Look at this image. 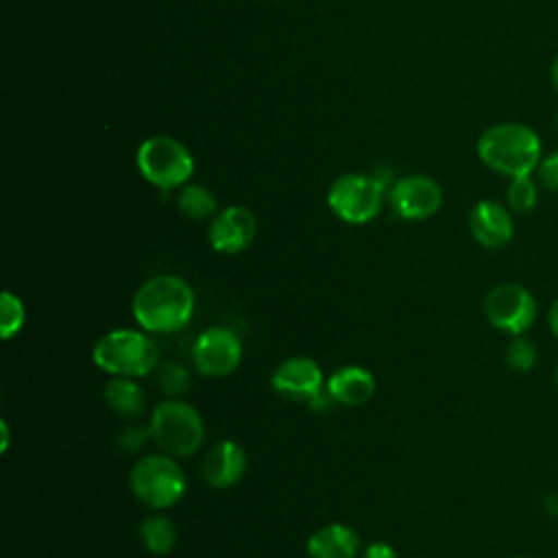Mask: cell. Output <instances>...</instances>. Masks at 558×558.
Listing matches in <instances>:
<instances>
[{"mask_svg":"<svg viewBox=\"0 0 558 558\" xmlns=\"http://www.w3.org/2000/svg\"><path fill=\"white\" fill-rule=\"evenodd\" d=\"M94 364L111 377H146L159 366V349L144 329H111L92 349Z\"/></svg>","mask_w":558,"mask_h":558,"instance_id":"obj_3","label":"cell"},{"mask_svg":"<svg viewBox=\"0 0 558 558\" xmlns=\"http://www.w3.org/2000/svg\"><path fill=\"white\" fill-rule=\"evenodd\" d=\"M129 486L135 499L144 506L166 510L181 501L187 488V480L174 456L161 451L148 453L131 466Z\"/></svg>","mask_w":558,"mask_h":558,"instance_id":"obj_5","label":"cell"},{"mask_svg":"<svg viewBox=\"0 0 558 558\" xmlns=\"http://www.w3.org/2000/svg\"><path fill=\"white\" fill-rule=\"evenodd\" d=\"M506 201L510 211L514 214H530L538 203V190L532 177H514L508 183Z\"/></svg>","mask_w":558,"mask_h":558,"instance_id":"obj_22","label":"cell"},{"mask_svg":"<svg viewBox=\"0 0 558 558\" xmlns=\"http://www.w3.org/2000/svg\"><path fill=\"white\" fill-rule=\"evenodd\" d=\"M543 508H545L549 514L558 517V493H547V495L543 497Z\"/></svg>","mask_w":558,"mask_h":558,"instance_id":"obj_27","label":"cell"},{"mask_svg":"<svg viewBox=\"0 0 558 558\" xmlns=\"http://www.w3.org/2000/svg\"><path fill=\"white\" fill-rule=\"evenodd\" d=\"M508 558H525V556H508Z\"/></svg>","mask_w":558,"mask_h":558,"instance_id":"obj_32","label":"cell"},{"mask_svg":"<svg viewBox=\"0 0 558 558\" xmlns=\"http://www.w3.org/2000/svg\"><path fill=\"white\" fill-rule=\"evenodd\" d=\"M556 126H558V113H556Z\"/></svg>","mask_w":558,"mask_h":558,"instance_id":"obj_33","label":"cell"},{"mask_svg":"<svg viewBox=\"0 0 558 558\" xmlns=\"http://www.w3.org/2000/svg\"><path fill=\"white\" fill-rule=\"evenodd\" d=\"M196 296L192 286L177 275H157L144 281L131 301L140 329L148 333H174L194 316Z\"/></svg>","mask_w":558,"mask_h":558,"instance_id":"obj_1","label":"cell"},{"mask_svg":"<svg viewBox=\"0 0 558 558\" xmlns=\"http://www.w3.org/2000/svg\"><path fill=\"white\" fill-rule=\"evenodd\" d=\"M310 558H355L360 551V536L344 523H327L307 538Z\"/></svg>","mask_w":558,"mask_h":558,"instance_id":"obj_16","label":"cell"},{"mask_svg":"<svg viewBox=\"0 0 558 558\" xmlns=\"http://www.w3.org/2000/svg\"><path fill=\"white\" fill-rule=\"evenodd\" d=\"M246 471V451L240 442L218 440L203 460V477L214 488H229L240 482Z\"/></svg>","mask_w":558,"mask_h":558,"instance_id":"obj_14","label":"cell"},{"mask_svg":"<svg viewBox=\"0 0 558 558\" xmlns=\"http://www.w3.org/2000/svg\"><path fill=\"white\" fill-rule=\"evenodd\" d=\"M477 157L484 166L508 179L530 177L543 159V144L532 126L501 122L480 135Z\"/></svg>","mask_w":558,"mask_h":558,"instance_id":"obj_2","label":"cell"},{"mask_svg":"<svg viewBox=\"0 0 558 558\" xmlns=\"http://www.w3.org/2000/svg\"><path fill=\"white\" fill-rule=\"evenodd\" d=\"M536 170H538L541 183H543L547 190L558 192V150H554V153H549L547 157H543Z\"/></svg>","mask_w":558,"mask_h":558,"instance_id":"obj_25","label":"cell"},{"mask_svg":"<svg viewBox=\"0 0 558 558\" xmlns=\"http://www.w3.org/2000/svg\"><path fill=\"white\" fill-rule=\"evenodd\" d=\"M390 205L403 220H425L442 205L440 185L427 174H408L390 187Z\"/></svg>","mask_w":558,"mask_h":558,"instance_id":"obj_11","label":"cell"},{"mask_svg":"<svg viewBox=\"0 0 558 558\" xmlns=\"http://www.w3.org/2000/svg\"><path fill=\"white\" fill-rule=\"evenodd\" d=\"M242 342L229 327H209L192 344L194 368L205 377H225L238 368Z\"/></svg>","mask_w":558,"mask_h":558,"instance_id":"obj_10","label":"cell"},{"mask_svg":"<svg viewBox=\"0 0 558 558\" xmlns=\"http://www.w3.org/2000/svg\"><path fill=\"white\" fill-rule=\"evenodd\" d=\"M257 233V218L248 207L231 205L214 216L209 225V244L218 253L244 251Z\"/></svg>","mask_w":558,"mask_h":558,"instance_id":"obj_12","label":"cell"},{"mask_svg":"<svg viewBox=\"0 0 558 558\" xmlns=\"http://www.w3.org/2000/svg\"><path fill=\"white\" fill-rule=\"evenodd\" d=\"M179 211L192 220H205L216 216V198L214 194L198 183H187L183 185V190L179 192L177 198Z\"/></svg>","mask_w":558,"mask_h":558,"instance_id":"obj_19","label":"cell"},{"mask_svg":"<svg viewBox=\"0 0 558 558\" xmlns=\"http://www.w3.org/2000/svg\"><path fill=\"white\" fill-rule=\"evenodd\" d=\"M102 399L122 418H137L146 410V395L135 377H109L102 388Z\"/></svg>","mask_w":558,"mask_h":558,"instance_id":"obj_17","label":"cell"},{"mask_svg":"<svg viewBox=\"0 0 558 558\" xmlns=\"http://www.w3.org/2000/svg\"><path fill=\"white\" fill-rule=\"evenodd\" d=\"M469 229L477 244L486 248H501L514 238L512 211L493 198H484L473 205L469 214Z\"/></svg>","mask_w":558,"mask_h":558,"instance_id":"obj_13","label":"cell"},{"mask_svg":"<svg viewBox=\"0 0 558 558\" xmlns=\"http://www.w3.org/2000/svg\"><path fill=\"white\" fill-rule=\"evenodd\" d=\"M364 558H397V551H395V547L390 543L375 541V543L366 545Z\"/></svg>","mask_w":558,"mask_h":558,"instance_id":"obj_26","label":"cell"},{"mask_svg":"<svg viewBox=\"0 0 558 558\" xmlns=\"http://www.w3.org/2000/svg\"><path fill=\"white\" fill-rule=\"evenodd\" d=\"M551 83H554V87H556V92H558V57H556L554 63H551Z\"/></svg>","mask_w":558,"mask_h":558,"instance_id":"obj_30","label":"cell"},{"mask_svg":"<svg viewBox=\"0 0 558 558\" xmlns=\"http://www.w3.org/2000/svg\"><path fill=\"white\" fill-rule=\"evenodd\" d=\"M554 381H556V388H558V366H556V373H554Z\"/></svg>","mask_w":558,"mask_h":558,"instance_id":"obj_31","label":"cell"},{"mask_svg":"<svg viewBox=\"0 0 558 558\" xmlns=\"http://www.w3.org/2000/svg\"><path fill=\"white\" fill-rule=\"evenodd\" d=\"M0 432H2L0 449H2V451H7V449H9V425H7V421H0Z\"/></svg>","mask_w":558,"mask_h":558,"instance_id":"obj_29","label":"cell"},{"mask_svg":"<svg viewBox=\"0 0 558 558\" xmlns=\"http://www.w3.org/2000/svg\"><path fill=\"white\" fill-rule=\"evenodd\" d=\"M484 314L495 329L508 336H521L534 325L538 305L525 286L506 281L488 290L484 299Z\"/></svg>","mask_w":558,"mask_h":558,"instance_id":"obj_9","label":"cell"},{"mask_svg":"<svg viewBox=\"0 0 558 558\" xmlns=\"http://www.w3.org/2000/svg\"><path fill=\"white\" fill-rule=\"evenodd\" d=\"M26 320V307L17 294L11 290H4L0 296V336L2 340H11Z\"/></svg>","mask_w":558,"mask_h":558,"instance_id":"obj_21","label":"cell"},{"mask_svg":"<svg viewBox=\"0 0 558 558\" xmlns=\"http://www.w3.org/2000/svg\"><path fill=\"white\" fill-rule=\"evenodd\" d=\"M325 384L320 366L307 355L286 357L270 375V386L279 397L305 403L312 410H323L331 401Z\"/></svg>","mask_w":558,"mask_h":558,"instance_id":"obj_8","label":"cell"},{"mask_svg":"<svg viewBox=\"0 0 558 558\" xmlns=\"http://www.w3.org/2000/svg\"><path fill=\"white\" fill-rule=\"evenodd\" d=\"M140 536L144 547L155 556H166L177 543V527L163 514H148L140 523Z\"/></svg>","mask_w":558,"mask_h":558,"instance_id":"obj_18","label":"cell"},{"mask_svg":"<svg viewBox=\"0 0 558 558\" xmlns=\"http://www.w3.org/2000/svg\"><path fill=\"white\" fill-rule=\"evenodd\" d=\"M148 440H153L150 427L142 425H129L118 434V447L122 451H140Z\"/></svg>","mask_w":558,"mask_h":558,"instance_id":"obj_24","label":"cell"},{"mask_svg":"<svg viewBox=\"0 0 558 558\" xmlns=\"http://www.w3.org/2000/svg\"><path fill=\"white\" fill-rule=\"evenodd\" d=\"M135 163L140 174L159 190H172L194 172V157L185 144L170 135H153L137 148Z\"/></svg>","mask_w":558,"mask_h":558,"instance_id":"obj_6","label":"cell"},{"mask_svg":"<svg viewBox=\"0 0 558 558\" xmlns=\"http://www.w3.org/2000/svg\"><path fill=\"white\" fill-rule=\"evenodd\" d=\"M504 357H506V364H508L512 371H517V373H527V371L536 364L538 351H536L534 342L521 333V336H512V338H510V342L506 344Z\"/></svg>","mask_w":558,"mask_h":558,"instance_id":"obj_23","label":"cell"},{"mask_svg":"<svg viewBox=\"0 0 558 558\" xmlns=\"http://www.w3.org/2000/svg\"><path fill=\"white\" fill-rule=\"evenodd\" d=\"M153 442L174 458L192 456L205 438V425L198 410L183 399H163L159 401L148 421Z\"/></svg>","mask_w":558,"mask_h":558,"instance_id":"obj_4","label":"cell"},{"mask_svg":"<svg viewBox=\"0 0 558 558\" xmlns=\"http://www.w3.org/2000/svg\"><path fill=\"white\" fill-rule=\"evenodd\" d=\"M384 192L386 183L379 177L351 172L338 177L331 183L327 192V205L342 222L364 225L379 214Z\"/></svg>","mask_w":558,"mask_h":558,"instance_id":"obj_7","label":"cell"},{"mask_svg":"<svg viewBox=\"0 0 558 558\" xmlns=\"http://www.w3.org/2000/svg\"><path fill=\"white\" fill-rule=\"evenodd\" d=\"M325 388H327V395L331 397V401H336L340 405L357 408L373 399L375 377L368 368L351 364V366H342V368L333 371L329 375Z\"/></svg>","mask_w":558,"mask_h":558,"instance_id":"obj_15","label":"cell"},{"mask_svg":"<svg viewBox=\"0 0 558 558\" xmlns=\"http://www.w3.org/2000/svg\"><path fill=\"white\" fill-rule=\"evenodd\" d=\"M190 371L179 362H163L157 366V386L168 399H181L190 390Z\"/></svg>","mask_w":558,"mask_h":558,"instance_id":"obj_20","label":"cell"},{"mask_svg":"<svg viewBox=\"0 0 558 558\" xmlns=\"http://www.w3.org/2000/svg\"><path fill=\"white\" fill-rule=\"evenodd\" d=\"M547 320H549V331H551V333H554V338L558 340V299L551 303Z\"/></svg>","mask_w":558,"mask_h":558,"instance_id":"obj_28","label":"cell"}]
</instances>
